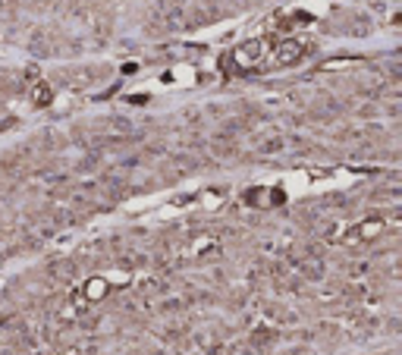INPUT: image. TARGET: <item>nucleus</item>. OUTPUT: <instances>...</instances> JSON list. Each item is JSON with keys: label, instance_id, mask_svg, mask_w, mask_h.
I'll return each instance as SVG.
<instances>
[{"label": "nucleus", "instance_id": "f257e3e1", "mask_svg": "<svg viewBox=\"0 0 402 355\" xmlns=\"http://www.w3.org/2000/svg\"><path fill=\"white\" fill-rule=\"evenodd\" d=\"M302 53H305V50H302L299 41H283V44L277 47V53H273V63H277V66H289V63H296Z\"/></svg>", "mask_w": 402, "mask_h": 355}, {"label": "nucleus", "instance_id": "f03ea898", "mask_svg": "<svg viewBox=\"0 0 402 355\" xmlns=\"http://www.w3.org/2000/svg\"><path fill=\"white\" fill-rule=\"evenodd\" d=\"M264 53V44L261 41H248V44H242L239 50H236V63L239 66H248V63H254Z\"/></svg>", "mask_w": 402, "mask_h": 355}, {"label": "nucleus", "instance_id": "7ed1b4c3", "mask_svg": "<svg viewBox=\"0 0 402 355\" xmlns=\"http://www.w3.org/2000/svg\"><path fill=\"white\" fill-rule=\"evenodd\" d=\"M35 101H38V104H47V101H50V91H47L44 85H38V88H35Z\"/></svg>", "mask_w": 402, "mask_h": 355}]
</instances>
